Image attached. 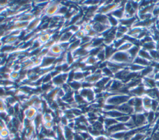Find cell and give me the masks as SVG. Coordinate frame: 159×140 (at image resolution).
I'll return each instance as SVG.
<instances>
[{"instance_id":"9c48e42d","label":"cell","mask_w":159,"mask_h":140,"mask_svg":"<svg viewBox=\"0 0 159 140\" xmlns=\"http://www.w3.org/2000/svg\"><path fill=\"white\" fill-rule=\"evenodd\" d=\"M145 87L142 84L133 88L129 89V95L135 97H142L145 95Z\"/></svg>"},{"instance_id":"ffe728a7","label":"cell","mask_w":159,"mask_h":140,"mask_svg":"<svg viewBox=\"0 0 159 140\" xmlns=\"http://www.w3.org/2000/svg\"><path fill=\"white\" fill-rule=\"evenodd\" d=\"M142 85L145 88H153L156 87V80L149 77L142 78Z\"/></svg>"},{"instance_id":"bcb514c9","label":"cell","mask_w":159,"mask_h":140,"mask_svg":"<svg viewBox=\"0 0 159 140\" xmlns=\"http://www.w3.org/2000/svg\"><path fill=\"white\" fill-rule=\"evenodd\" d=\"M147 136L145 133H136L130 140H143V139Z\"/></svg>"},{"instance_id":"816d5d0a","label":"cell","mask_w":159,"mask_h":140,"mask_svg":"<svg viewBox=\"0 0 159 140\" xmlns=\"http://www.w3.org/2000/svg\"><path fill=\"white\" fill-rule=\"evenodd\" d=\"M150 54L154 61H159V51L157 50H153L150 51Z\"/></svg>"},{"instance_id":"be15d7a7","label":"cell","mask_w":159,"mask_h":140,"mask_svg":"<svg viewBox=\"0 0 159 140\" xmlns=\"http://www.w3.org/2000/svg\"><path fill=\"white\" fill-rule=\"evenodd\" d=\"M156 6H157V7L158 8V9L159 11V1H157V2L156 3Z\"/></svg>"},{"instance_id":"5b68a950","label":"cell","mask_w":159,"mask_h":140,"mask_svg":"<svg viewBox=\"0 0 159 140\" xmlns=\"http://www.w3.org/2000/svg\"><path fill=\"white\" fill-rule=\"evenodd\" d=\"M131 117L134 121L136 128L148 126L147 117L144 113L139 114H134L131 115Z\"/></svg>"},{"instance_id":"2e32d148","label":"cell","mask_w":159,"mask_h":140,"mask_svg":"<svg viewBox=\"0 0 159 140\" xmlns=\"http://www.w3.org/2000/svg\"><path fill=\"white\" fill-rule=\"evenodd\" d=\"M130 72V70H129V67L122 68L114 75L113 78L120 80L123 82Z\"/></svg>"},{"instance_id":"f35d334b","label":"cell","mask_w":159,"mask_h":140,"mask_svg":"<svg viewBox=\"0 0 159 140\" xmlns=\"http://www.w3.org/2000/svg\"><path fill=\"white\" fill-rule=\"evenodd\" d=\"M134 45L130 43V42H125L122 45L119 47L117 50L119 51H122V52H127Z\"/></svg>"},{"instance_id":"4fadbf2b","label":"cell","mask_w":159,"mask_h":140,"mask_svg":"<svg viewBox=\"0 0 159 140\" xmlns=\"http://www.w3.org/2000/svg\"><path fill=\"white\" fill-rule=\"evenodd\" d=\"M118 111H120L124 114L127 115H132L134 114V108L130 106L127 103H124L120 106H117V109Z\"/></svg>"},{"instance_id":"5bb4252c","label":"cell","mask_w":159,"mask_h":140,"mask_svg":"<svg viewBox=\"0 0 159 140\" xmlns=\"http://www.w3.org/2000/svg\"><path fill=\"white\" fill-rule=\"evenodd\" d=\"M92 22H94L100 23V24H102L109 26L107 15L98 13V12L97 14H96V15L94 16V18L92 20Z\"/></svg>"},{"instance_id":"83f0119b","label":"cell","mask_w":159,"mask_h":140,"mask_svg":"<svg viewBox=\"0 0 159 140\" xmlns=\"http://www.w3.org/2000/svg\"><path fill=\"white\" fill-rule=\"evenodd\" d=\"M68 83L71 90L75 93L78 92L82 88V82L73 80L71 82H68Z\"/></svg>"},{"instance_id":"c3c4849f","label":"cell","mask_w":159,"mask_h":140,"mask_svg":"<svg viewBox=\"0 0 159 140\" xmlns=\"http://www.w3.org/2000/svg\"><path fill=\"white\" fill-rule=\"evenodd\" d=\"M55 124H56L54 123L53 121H47V122H43V126L46 129L50 130V129H53L54 126H55Z\"/></svg>"},{"instance_id":"e0dca14e","label":"cell","mask_w":159,"mask_h":140,"mask_svg":"<svg viewBox=\"0 0 159 140\" xmlns=\"http://www.w3.org/2000/svg\"><path fill=\"white\" fill-rule=\"evenodd\" d=\"M24 111L25 118H28L32 121L35 118V117L36 116L37 113H39L37 110L33 106H30V107L25 108Z\"/></svg>"},{"instance_id":"9a60e30c","label":"cell","mask_w":159,"mask_h":140,"mask_svg":"<svg viewBox=\"0 0 159 140\" xmlns=\"http://www.w3.org/2000/svg\"><path fill=\"white\" fill-rule=\"evenodd\" d=\"M138 21L137 16L129 17V18H123L121 20H119V24L123 25L127 27L128 28H131L134 26V24Z\"/></svg>"},{"instance_id":"ac0fdd59","label":"cell","mask_w":159,"mask_h":140,"mask_svg":"<svg viewBox=\"0 0 159 140\" xmlns=\"http://www.w3.org/2000/svg\"><path fill=\"white\" fill-rule=\"evenodd\" d=\"M107 66L111 70V71L113 72L114 74H115L116 73H117V72H119V70H120L122 68L128 67L124 65L115 63V62H111L109 60H107Z\"/></svg>"},{"instance_id":"d4e9b609","label":"cell","mask_w":159,"mask_h":140,"mask_svg":"<svg viewBox=\"0 0 159 140\" xmlns=\"http://www.w3.org/2000/svg\"><path fill=\"white\" fill-rule=\"evenodd\" d=\"M63 135L65 140H73L74 135L75 133L74 130L71 129L67 126L63 127Z\"/></svg>"},{"instance_id":"603a6c76","label":"cell","mask_w":159,"mask_h":140,"mask_svg":"<svg viewBox=\"0 0 159 140\" xmlns=\"http://www.w3.org/2000/svg\"><path fill=\"white\" fill-rule=\"evenodd\" d=\"M117 50L114 48L113 45H105V47H104V52H105V55H106V60H109L110 58L112 57V56L114 55V54Z\"/></svg>"},{"instance_id":"60d3db41","label":"cell","mask_w":159,"mask_h":140,"mask_svg":"<svg viewBox=\"0 0 159 140\" xmlns=\"http://www.w3.org/2000/svg\"><path fill=\"white\" fill-rule=\"evenodd\" d=\"M102 76L108 77H111L112 78H113L114 75L113 73V72L111 71V70L107 66L102 69Z\"/></svg>"},{"instance_id":"7dc6e473","label":"cell","mask_w":159,"mask_h":140,"mask_svg":"<svg viewBox=\"0 0 159 140\" xmlns=\"http://www.w3.org/2000/svg\"><path fill=\"white\" fill-rule=\"evenodd\" d=\"M116 29H117V31H119V32L124 34V35L127 34V33L129 32V28H128L127 27L124 26L123 25H121V24H119L116 27Z\"/></svg>"},{"instance_id":"d6986e66","label":"cell","mask_w":159,"mask_h":140,"mask_svg":"<svg viewBox=\"0 0 159 140\" xmlns=\"http://www.w3.org/2000/svg\"><path fill=\"white\" fill-rule=\"evenodd\" d=\"M102 77V75L98 74L96 73H91L90 75L87 76L83 81H86L87 82H89L93 85H94L96 83H97L101 78Z\"/></svg>"},{"instance_id":"ab89813d","label":"cell","mask_w":159,"mask_h":140,"mask_svg":"<svg viewBox=\"0 0 159 140\" xmlns=\"http://www.w3.org/2000/svg\"><path fill=\"white\" fill-rule=\"evenodd\" d=\"M10 134H11V133H10V131L9 130V129H7V128H4L1 131H0L1 139H5L9 138Z\"/></svg>"},{"instance_id":"d6a6232c","label":"cell","mask_w":159,"mask_h":140,"mask_svg":"<svg viewBox=\"0 0 159 140\" xmlns=\"http://www.w3.org/2000/svg\"><path fill=\"white\" fill-rule=\"evenodd\" d=\"M141 48L146 50L148 52L153 50H157V43L154 41L150 42L146 44H144L141 45Z\"/></svg>"},{"instance_id":"b9f144b4","label":"cell","mask_w":159,"mask_h":140,"mask_svg":"<svg viewBox=\"0 0 159 140\" xmlns=\"http://www.w3.org/2000/svg\"><path fill=\"white\" fill-rule=\"evenodd\" d=\"M19 77H20V72H19L12 70L9 73V79L12 82H14V81L19 80Z\"/></svg>"},{"instance_id":"44dd1931","label":"cell","mask_w":159,"mask_h":140,"mask_svg":"<svg viewBox=\"0 0 159 140\" xmlns=\"http://www.w3.org/2000/svg\"><path fill=\"white\" fill-rule=\"evenodd\" d=\"M49 51L58 57L65 52V51L61 47L60 43H55L54 45H53L49 49Z\"/></svg>"},{"instance_id":"30bf717a","label":"cell","mask_w":159,"mask_h":140,"mask_svg":"<svg viewBox=\"0 0 159 140\" xmlns=\"http://www.w3.org/2000/svg\"><path fill=\"white\" fill-rule=\"evenodd\" d=\"M125 16L124 18H129L137 16V12L132 7L130 1H126L124 4Z\"/></svg>"},{"instance_id":"f907efd6","label":"cell","mask_w":159,"mask_h":140,"mask_svg":"<svg viewBox=\"0 0 159 140\" xmlns=\"http://www.w3.org/2000/svg\"><path fill=\"white\" fill-rule=\"evenodd\" d=\"M125 42V40H124V39H116L112 45H113V46L114 47V48L117 50L119 47H120L122 45V44H123Z\"/></svg>"},{"instance_id":"f5cc1de1","label":"cell","mask_w":159,"mask_h":140,"mask_svg":"<svg viewBox=\"0 0 159 140\" xmlns=\"http://www.w3.org/2000/svg\"><path fill=\"white\" fill-rule=\"evenodd\" d=\"M7 108V105L4 98L0 97V112L6 111Z\"/></svg>"},{"instance_id":"91938a15","label":"cell","mask_w":159,"mask_h":140,"mask_svg":"<svg viewBox=\"0 0 159 140\" xmlns=\"http://www.w3.org/2000/svg\"><path fill=\"white\" fill-rule=\"evenodd\" d=\"M143 140H152V136H147L143 139Z\"/></svg>"},{"instance_id":"277c9868","label":"cell","mask_w":159,"mask_h":140,"mask_svg":"<svg viewBox=\"0 0 159 140\" xmlns=\"http://www.w3.org/2000/svg\"><path fill=\"white\" fill-rule=\"evenodd\" d=\"M78 93L89 104L94 103L96 100V94L93 88H82Z\"/></svg>"},{"instance_id":"836d02e7","label":"cell","mask_w":159,"mask_h":140,"mask_svg":"<svg viewBox=\"0 0 159 140\" xmlns=\"http://www.w3.org/2000/svg\"><path fill=\"white\" fill-rule=\"evenodd\" d=\"M138 56L144 58V59H146L147 60H149V61H152V58L150 54V52L146 50H144L142 48H140V51H139V55Z\"/></svg>"},{"instance_id":"f546056e","label":"cell","mask_w":159,"mask_h":140,"mask_svg":"<svg viewBox=\"0 0 159 140\" xmlns=\"http://www.w3.org/2000/svg\"><path fill=\"white\" fill-rule=\"evenodd\" d=\"M141 47L140 46H137V45H134L128 51V54H129L130 57H131V58L134 60V59L137 57L139 55V51H140V49Z\"/></svg>"},{"instance_id":"4316f807","label":"cell","mask_w":159,"mask_h":140,"mask_svg":"<svg viewBox=\"0 0 159 140\" xmlns=\"http://www.w3.org/2000/svg\"><path fill=\"white\" fill-rule=\"evenodd\" d=\"M142 84V78L141 77H138L137 78H135L130 82H129L128 83H127L125 85V86L128 88V89H131L133 88L135 86H137L139 85H140Z\"/></svg>"},{"instance_id":"8992f818","label":"cell","mask_w":159,"mask_h":140,"mask_svg":"<svg viewBox=\"0 0 159 140\" xmlns=\"http://www.w3.org/2000/svg\"><path fill=\"white\" fill-rule=\"evenodd\" d=\"M127 130H129V129L126 127L125 124L117 123L106 129V135L107 136H109L112 134L120 132V131H127Z\"/></svg>"},{"instance_id":"f1b7e54d","label":"cell","mask_w":159,"mask_h":140,"mask_svg":"<svg viewBox=\"0 0 159 140\" xmlns=\"http://www.w3.org/2000/svg\"><path fill=\"white\" fill-rule=\"evenodd\" d=\"M150 62L151 61H149V60H147L146 59H144L139 56H137V57H135L134 60H133V62L134 63H135V64H137V65H139L142 67H147V66H148L150 65Z\"/></svg>"},{"instance_id":"9f6ffc18","label":"cell","mask_w":159,"mask_h":140,"mask_svg":"<svg viewBox=\"0 0 159 140\" xmlns=\"http://www.w3.org/2000/svg\"><path fill=\"white\" fill-rule=\"evenodd\" d=\"M152 140H159V129L155 131L152 135Z\"/></svg>"},{"instance_id":"680465c9","label":"cell","mask_w":159,"mask_h":140,"mask_svg":"<svg viewBox=\"0 0 159 140\" xmlns=\"http://www.w3.org/2000/svg\"><path fill=\"white\" fill-rule=\"evenodd\" d=\"M124 34L119 32V31H116V39H123V37H124Z\"/></svg>"},{"instance_id":"ee69618b","label":"cell","mask_w":159,"mask_h":140,"mask_svg":"<svg viewBox=\"0 0 159 140\" xmlns=\"http://www.w3.org/2000/svg\"><path fill=\"white\" fill-rule=\"evenodd\" d=\"M131 118V116L130 115H127V114H124L120 117H119L118 118L116 119L117 120V121L118 123H123V124H125Z\"/></svg>"},{"instance_id":"11a10c76","label":"cell","mask_w":159,"mask_h":140,"mask_svg":"<svg viewBox=\"0 0 159 140\" xmlns=\"http://www.w3.org/2000/svg\"><path fill=\"white\" fill-rule=\"evenodd\" d=\"M107 139H108V136H107L106 134H101L94 138V140H107Z\"/></svg>"},{"instance_id":"d590c367","label":"cell","mask_w":159,"mask_h":140,"mask_svg":"<svg viewBox=\"0 0 159 140\" xmlns=\"http://www.w3.org/2000/svg\"><path fill=\"white\" fill-rule=\"evenodd\" d=\"M118 122L116 119L111 118H106L105 117L104 120V125L105 127V129H106L107 128L113 126L114 124L117 123Z\"/></svg>"},{"instance_id":"52a82bcc","label":"cell","mask_w":159,"mask_h":140,"mask_svg":"<svg viewBox=\"0 0 159 140\" xmlns=\"http://www.w3.org/2000/svg\"><path fill=\"white\" fill-rule=\"evenodd\" d=\"M42 22L41 17H35L29 22L27 29L24 30L26 34H30L36 31V30L40 27Z\"/></svg>"},{"instance_id":"7c38bea8","label":"cell","mask_w":159,"mask_h":140,"mask_svg":"<svg viewBox=\"0 0 159 140\" xmlns=\"http://www.w3.org/2000/svg\"><path fill=\"white\" fill-rule=\"evenodd\" d=\"M92 26H93V29L96 31L99 35H101L104 32H105L106 30L111 28L109 26L102 24L100 23H97L94 22H92Z\"/></svg>"},{"instance_id":"8d00e7d4","label":"cell","mask_w":159,"mask_h":140,"mask_svg":"<svg viewBox=\"0 0 159 140\" xmlns=\"http://www.w3.org/2000/svg\"><path fill=\"white\" fill-rule=\"evenodd\" d=\"M143 67H142L139 65L132 63L129 66V68L130 71L132 72H140L142 71V70L143 68Z\"/></svg>"},{"instance_id":"7402d4cb","label":"cell","mask_w":159,"mask_h":140,"mask_svg":"<svg viewBox=\"0 0 159 140\" xmlns=\"http://www.w3.org/2000/svg\"><path fill=\"white\" fill-rule=\"evenodd\" d=\"M157 1L156 2H153L152 3H151L150 4L145 6V7H142L140 9H139V11H138V13H137V15L138 14H147V13H152V12L155 7V4L157 3Z\"/></svg>"},{"instance_id":"6da1fadb","label":"cell","mask_w":159,"mask_h":140,"mask_svg":"<svg viewBox=\"0 0 159 140\" xmlns=\"http://www.w3.org/2000/svg\"><path fill=\"white\" fill-rule=\"evenodd\" d=\"M109 61L124 65L128 67L133 62V60L131 58L127 52H122L119 50H117L114 54V55L110 58Z\"/></svg>"},{"instance_id":"1f68e13d","label":"cell","mask_w":159,"mask_h":140,"mask_svg":"<svg viewBox=\"0 0 159 140\" xmlns=\"http://www.w3.org/2000/svg\"><path fill=\"white\" fill-rule=\"evenodd\" d=\"M154 68L153 67H152L151 65H148L147 67H145L142 71L140 72V75L142 78L143 77H148L149 76L150 74H152L153 73Z\"/></svg>"},{"instance_id":"681fc988","label":"cell","mask_w":159,"mask_h":140,"mask_svg":"<svg viewBox=\"0 0 159 140\" xmlns=\"http://www.w3.org/2000/svg\"><path fill=\"white\" fill-rule=\"evenodd\" d=\"M96 58L98 60L99 62H102L104 61H106V55H105V52H104V49L103 50H102L97 55H96Z\"/></svg>"},{"instance_id":"8fae6325","label":"cell","mask_w":159,"mask_h":140,"mask_svg":"<svg viewBox=\"0 0 159 140\" xmlns=\"http://www.w3.org/2000/svg\"><path fill=\"white\" fill-rule=\"evenodd\" d=\"M125 1H122L120 6L116 9L114 11H113L112 12H111L109 14H111V16H114V17L117 18L119 20H121L125 16V11H124V4L125 3Z\"/></svg>"},{"instance_id":"3957f363","label":"cell","mask_w":159,"mask_h":140,"mask_svg":"<svg viewBox=\"0 0 159 140\" xmlns=\"http://www.w3.org/2000/svg\"><path fill=\"white\" fill-rule=\"evenodd\" d=\"M61 4L60 1H49L43 10V16L48 18H52L57 14L58 9Z\"/></svg>"},{"instance_id":"7bdbcfd3","label":"cell","mask_w":159,"mask_h":140,"mask_svg":"<svg viewBox=\"0 0 159 140\" xmlns=\"http://www.w3.org/2000/svg\"><path fill=\"white\" fill-rule=\"evenodd\" d=\"M138 20L139 21H146L152 19L153 17L152 13H147V14H138L137 15Z\"/></svg>"},{"instance_id":"4dcf8cb0","label":"cell","mask_w":159,"mask_h":140,"mask_svg":"<svg viewBox=\"0 0 159 140\" xmlns=\"http://www.w3.org/2000/svg\"><path fill=\"white\" fill-rule=\"evenodd\" d=\"M142 29H143V28H141V27H132L129 29V32L127 33V35L137 39V35L142 31Z\"/></svg>"},{"instance_id":"6125c7cd","label":"cell","mask_w":159,"mask_h":140,"mask_svg":"<svg viewBox=\"0 0 159 140\" xmlns=\"http://www.w3.org/2000/svg\"><path fill=\"white\" fill-rule=\"evenodd\" d=\"M155 27H156L157 29L159 30V22H156V24H155Z\"/></svg>"},{"instance_id":"ba28073f","label":"cell","mask_w":159,"mask_h":140,"mask_svg":"<svg viewBox=\"0 0 159 140\" xmlns=\"http://www.w3.org/2000/svg\"><path fill=\"white\" fill-rule=\"evenodd\" d=\"M157 22V17H152L150 19L146 21H139L138 20L134 25L133 27H139L141 28L149 29L153 25L156 24Z\"/></svg>"},{"instance_id":"484cf974","label":"cell","mask_w":159,"mask_h":140,"mask_svg":"<svg viewBox=\"0 0 159 140\" xmlns=\"http://www.w3.org/2000/svg\"><path fill=\"white\" fill-rule=\"evenodd\" d=\"M152 99L147 95H143L142 96V101H143V106L145 111H149L152 110Z\"/></svg>"},{"instance_id":"e575fe53","label":"cell","mask_w":159,"mask_h":140,"mask_svg":"<svg viewBox=\"0 0 159 140\" xmlns=\"http://www.w3.org/2000/svg\"><path fill=\"white\" fill-rule=\"evenodd\" d=\"M109 24L111 27H117L119 25V20L111 14H107Z\"/></svg>"},{"instance_id":"db71d44e","label":"cell","mask_w":159,"mask_h":140,"mask_svg":"<svg viewBox=\"0 0 159 140\" xmlns=\"http://www.w3.org/2000/svg\"><path fill=\"white\" fill-rule=\"evenodd\" d=\"M139 41H140V45H142L144 44H146V43H148V42H152L153 40V39L152 37V35H148V36H146V37H143V39H142Z\"/></svg>"},{"instance_id":"6f0895ef","label":"cell","mask_w":159,"mask_h":140,"mask_svg":"<svg viewBox=\"0 0 159 140\" xmlns=\"http://www.w3.org/2000/svg\"><path fill=\"white\" fill-rule=\"evenodd\" d=\"M73 140H84L80 133H75L73 138Z\"/></svg>"},{"instance_id":"e7e4bbea","label":"cell","mask_w":159,"mask_h":140,"mask_svg":"<svg viewBox=\"0 0 159 140\" xmlns=\"http://www.w3.org/2000/svg\"><path fill=\"white\" fill-rule=\"evenodd\" d=\"M157 22H159V16L157 17Z\"/></svg>"},{"instance_id":"cb8c5ba5","label":"cell","mask_w":159,"mask_h":140,"mask_svg":"<svg viewBox=\"0 0 159 140\" xmlns=\"http://www.w3.org/2000/svg\"><path fill=\"white\" fill-rule=\"evenodd\" d=\"M86 66L88 67H94L98 65L99 63L96 58V57L92 56V55H88L87 57L85 58V59L83 61Z\"/></svg>"},{"instance_id":"74e56055","label":"cell","mask_w":159,"mask_h":140,"mask_svg":"<svg viewBox=\"0 0 159 140\" xmlns=\"http://www.w3.org/2000/svg\"><path fill=\"white\" fill-rule=\"evenodd\" d=\"M148 35H151L150 34V30L148 29H145V28H143L142 31L139 34V35H137V39L140 40H141L142 39H143V37H146V36H148Z\"/></svg>"},{"instance_id":"f6af8a7d","label":"cell","mask_w":159,"mask_h":140,"mask_svg":"<svg viewBox=\"0 0 159 140\" xmlns=\"http://www.w3.org/2000/svg\"><path fill=\"white\" fill-rule=\"evenodd\" d=\"M52 112V113H47V112H46V113H43V122L53 121V116Z\"/></svg>"},{"instance_id":"94428289","label":"cell","mask_w":159,"mask_h":140,"mask_svg":"<svg viewBox=\"0 0 159 140\" xmlns=\"http://www.w3.org/2000/svg\"><path fill=\"white\" fill-rule=\"evenodd\" d=\"M156 88L159 90V80H156Z\"/></svg>"},{"instance_id":"7a4b0ae2","label":"cell","mask_w":159,"mask_h":140,"mask_svg":"<svg viewBox=\"0 0 159 140\" xmlns=\"http://www.w3.org/2000/svg\"><path fill=\"white\" fill-rule=\"evenodd\" d=\"M130 96L129 95H112L106 99V104L118 106L127 103Z\"/></svg>"},{"instance_id":"03108f58","label":"cell","mask_w":159,"mask_h":140,"mask_svg":"<svg viewBox=\"0 0 159 140\" xmlns=\"http://www.w3.org/2000/svg\"><path fill=\"white\" fill-rule=\"evenodd\" d=\"M93 140H94V139H93Z\"/></svg>"}]
</instances>
